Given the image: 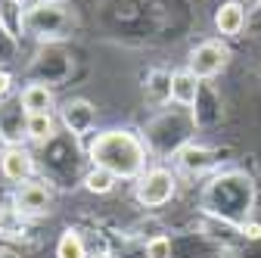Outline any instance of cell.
I'll use <instances>...</instances> for the list:
<instances>
[{"label":"cell","mask_w":261,"mask_h":258,"mask_svg":"<svg viewBox=\"0 0 261 258\" xmlns=\"http://www.w3.org/2000/svg\"><path fill=\"white\" fill-rule=\"evenodd\" d=\"M90 156L96 168H106L115 177H134L143 165V146L137 143V137H130L124 131L100 134L90 146Z\"/></svg>","instance_id":"obj_1"},{"label":"cell","mask_w":261,"mask_h":258,"mask_svg":"<svg viewBox=\"0 0 261 258\" xmlns=\"http://www.w3.org/2000/svg\"><path fill=\"white\" fill-rule=\"evenodd\" d=\"M72 13L69 7H62V4H53V0H44V4L38 7H31L22 19L25 31L28 35H35V38H62L65 31L72 28Z\"/></svg>","instance_id":"obj_2"},{"label":"cell","mask_w":261,"mask_h":258,"mask_svg":"<svg viewBox=\"0 0 261 258\" xmlns=\"http://www.w3.org/2000/svg\"><path fill=\"white\" fill-rule=\"evenodd\" d=\"M171 196H174V177H171V171H165V168L149 171V174L140 180V187H137V199H140L143 205H165Z\"/></svg>","instance_id":"obj_3"},{"label":"cell","mask_w":261,"mask_h":258,"mask_svg":"<svg viewBox=\"0 0 261 258\" xmlns=\"http://www.w3.org/2000/svg\"><path fill=\"white\" fill-rule=\"evenodd\" d=\"M227 47L224 44H215V41H208V44H202V47H196L193 53H190V72L196 75V78H212V75H218L224 66H227Z\"/></svg>","instance_id":"obj_4"},{"label":"cell","mask_w":261,"mask_h":258,"mask_svg":"<svg viewBox=\"0 0 261 258\" xmlns=\"http://www.w3.org/2000/svg\"><path fill=\"white\" fill-rule=\"evenodd\" d=\"M16 209L22 215H44L50 212V196H47V190L38 187V184H25L19 193H16Z\"/></svg>","instance_id":"obj_5"},{"label":"cell","mask_w":261,"mask_h":258,"mask_svg":"<svg viewBox=\"0 0 261 258\" xmlns=\"http://www.w3.org/2000/svg\"><path fill=\"white\" fill-rule=\"evenodd\" d=\"M62 118H65V124H69L75 134H87L90 127H93V118H96V112H93V106H90V103H84V100H75V103H65V109H62Z\"/></svg>","instance_id":"obj_6"},{"label":"cell","mask_w":261,"mask_h":258,"mask_svg":"<svg viewBox=\"0 0 261 258\" xmlns=\"http://www.w3.org/2000/svg\"><path fill=\"white\" fill-rule=\"evenodd\" d=\"M0 168H4V177L10 180H25L31 174V156L25 149H4V159H0Z\"/></svg>","instance_id":"obj_7"},{"label":"cell","mask_w":261,"mask_h":258,"mask_svg":"<svg viewBox=\"0 0 261 258\" xmlns=\"http://www.w3.org/2000/svg\"><path fill=\"white\" fill-rule=\"evenodd\" d=\"M243 22H246V13L243 7L237 4V0H230V4H224L215 16V25L221 28V35H240L243 31Z\"/></svg>","instance_id":"obj_8"},{"label":"cell","mask_w":261,"mask_h":258,"mask_svg":"<svg viewBox=\"0 0 261 258\" xmlns=\"http://www.w3.org/2000/svg\"><path fill=\"white\" fill-rule=\"evenodd\" d=\"M171 96H174L177 103H184V106H193L196 96H199V81H196V75L193 72L171 75Z\"/></svg>","instance_id":"obj_9"},{"label":"cell","mask_w":261,"mask_h":258,"mask_svg":"<svg viewBox=\"0 0 261 258\" xmlns=\"http://www.w3.org/2000/svg\"><path fill=\"white\" fill-rule=\"evenodd\" d=\"M50 103H53V93H50L44 84H31V87H25V93H22V106L28 109V115H35V112H50Z\"/></svg>","instance_id":"obj_10"},{"label":"cell","mask_w":261,"mask_h":258,"mask_svg":"<svg viewBox=\"0 0 261 258\" xmlns=\"http://www.w3.org/2000/svg\"><path fill=\"white\" fill-rule=\"evenodd\" d=\"M212 162H215L212 152L202 149V146H187V149H180V165L187 171H205Z\"/></svg>","instance_id":"obj_11"},{"label":"cell","mask_w":261,"mask_h":258,"mask_svg":"<svg viewBox=\"0 0 261 258\" xmlns=\"http://www.w3.org/2000/svg\"><path fill=\"white\" fill-rule=\"evenodd\" d=\"M56 258H87V252H84V240H81L75 230H65V234L59 237Z\"/></svg>","instance_id":"obj_12"},{"label":"cell","mask_w":261,"mask_h":258,"mask_svg":"<svg viewBox=\"0 0 261 258\" xmlns=\"http://www.w3.org/2000/svg\"><path fill=\"white\" fill-rule=\"evenodd\" d=\"M25 127H28V134L35 137V140H47V137L53 134V121H50V112H35V115H28Z\"/></svg>","instance_id":"obj_13"},{"label":"cell","mask_w":261,"mask_h":258,"mask_svg":"<svg viewBox=\"0 0 261 258\" xmlns=\"http://www.w3.org/2000/svg\"><path fill=\"white\" fill-rule=\"evenodd\" d=\"M112 180H115V174L106 171V168H93V171L84 177V184H87L90 193H109V190H112Z\"/></svg>","instance_id":"obj_14"},{"label":"cell","mask_w":261,"mask_h":258,"mask_svg":"<svg viewBox=\"0 0 261 258\" xmlns=\"http://www.w3.org/2000/svg\"><path fill=\"white\" fill-rule=\"evenodd\" d=\"M149 93L155 96L159 103H162V100H171V75L155 72V75L149 78Z\"/></svg>","instance_id":"obj_15"},{"label":"cell","mask_w":261,"mask_h":258,"mask_svg":"<svg viewBox=\"0 0 261 258\" xmlns=\"http://www.w3.org/2000/svg\"><path fill=\"white\" fill-rule=\"evenodd\" d=\"M146 258H171V243L165 237H155L146 243Z\"/></svg>","instance_id":"obj_16"},{"label":"cell","mask_w":261,"mask_h":258,"mask_svg":"<svg viewBox=\"0 0 261 258\" xmlns=\"http://www.w3.org/2000/svg\"><path fill=\"white\" fill-rule=\"evenodd\" d=\"M249 240H258L261 237V224H246V230H243Z\"/></svg>","instance_id":"obj_17"},{"label":"cell","mask_w":261,"mask_h":258,"mask_svg":"<svg viewBox=\"0 0 261 258\" xmlns=\"http://www.w3.org/2000/svg\"><path fill=\"white\" fill-rule=\"evenodd\" d=\"M10 84H13V78H10L7 72H0V96H4V93L10 90Z\"/></svg>","instance_id":"obj_18"},{"label":"cell","mask_w":261,"mask_h":258,"mask_svg":"<svg viewBox=\"0 0 261 258\" xmlns=\"http://www.w3.org/2000/svg\"><path fill=\"white\" fill-rule=\"evenodd\" d=\"M4 143H7V140H4V134H0V149H4Z\"/></svg>","instance_id":"obj_19"}]
</instances>
